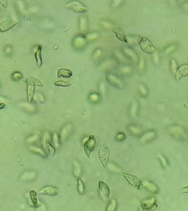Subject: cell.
<instances>
[{"instance_id":"cell-25","label":"cell","mask_w":188,"mask_h":211,"mask_svg":"<svg viewBox=\"0 0 188 211\" xmlns=\"http://www.w3.org/2000/svg\"><path fill=\"white\" fill-rule=\"evenodd\" d=\"M154 55L153 56V60L154 62H155V63H157L159 62V57H158V56L157 53H155Z\"/></svg>"},{"instance_id":"cell-16","label":"cell","mask_w":188,"mask_h":211,"mask_svg":"<svg viewBox=\"0 0 188 211\" xmlns=\"http://www.w3.org/2000/svg\"><path fill=\"white\" fill-rule=\"evenodd\" d=\"M138 105L137 101L133 102L130 109V114L133 117H135L137 115Z\"/></svg>"},{"instance_id":"cell-20","label":"cell","mask_w":188,"mask_h":211,"mask_svg":"<svg viewBox=\"0 0 188 211\" xmlns=\"http://www.w3.org/2000/svg\"><path fill=\"white\" fill-rule=\"evenodd\" d=\"M30 195L32 203L34 204L37 203V193L35 191H32L30 193Z\"/></svg>"},{"instance_id":"cell-2","label":"cell","mask_w":188,"mask_h":211,"mask_svg":"<svg viewBox=\"0 0 188 211\" xmlns=\"http://www.w3.org/2000/svg\"><path fill=\"white\" fill-rule=\"evenodd\" d=\"M109 156L110 151L108 146L105 144L102 145L99 150V158L104 167H106L108 162Z\"/></svg>"},{"instance_id":"cell-3","label":"cell","mask_w":188,"mask_h":211,"mask_svg":"<svg viewBox=\"0 0 188 211\" xmlns=\"http://www.w3.org/2000/svg\"><path fill=\"white\" fill-rule=\"evenodd\" d=\"M123 175L128 184L134 188L138 190H140L142 188L143 185L142 181L137 177L125 172H123Z\"/></svg>"},{"instance_id":"cell-22","label":"cell","mask_w":188,"mask_h":211,"mask_svg":"<svg viewBox=\"0 0 188 211\" xmlns=\"http://www.w3.org/2000/svg\"><path fill=\"white\" fill-rule=\"evenodd\" d=\"M133 71L132 68L129 67V66H125V67H123L122 71H121L122 73L125 75L131 73Z\"/></svg>"},{"instance_id":"cell-7","label":"cell","mask_w":188,"mask_h":211,"mask_svg":"<svg viewBox=\"0 0 188 211\" xmlns=\"http://www.w3.org/2000/svg\"><path fill=\"white\" fill-rule=\"evenodd\" d=\"M27 95L28 101L31 103L33 100L34 94H35V84L30 79L27 80Z\"/></svg>"},{"instance_id":"cell-1","label":"cell","mask_w":188,"mask_h":211,"mask_svg":"<svg viewBox=\"0 0 188 211\" xmlns=\"http://www.w3.org/2000/svg\"><path fill=\"white\" fill-rule=\"evenodd\" d=\"M97 144V140L93 135H89L84 143V149L86 155L89 158L92 152L95 149Z\"/></svg>"},{"instance_id":"cell-17","label":"cell","mask_w":188,"mask_h":211,"mask_svg":"<svg viewBox=\"0 0 188 211\" xmlns=\"http://www.w3.org/2000/svg\"><path fill=\"white\" fill-rule=\"evenodd\" d=\"M46 146L47 149H48L49 151L50 152V154L52 156H54L55 153V149L54 146H53L52 144L50 142V141L48 140H46Z\"/></svg>"},{"instance_id":"cell-23","label":"cell","mask_w":188,"mask_h":211,"mask_svg":"<svg viewBox=\"0 0 188 211\" xmlns=\"http://www.w3.org/2000/svg\"><path fill=\"white\" fill-rule=\"evenodd\" d=\"M53 141L54 142V146L55 147H58L59 145V141L58 136L57 134H54L53 135Z\"/></svg>"},{"instance_id":"cell-15","label":"cell","mask_w":188,"mask_h":211,"mask_svg":"<svg viewBox=\"0 0 188 211\" xmlns=\"http://www.w3.org/2000/svg\"><path fill=\"white\" fill-rule=\"evenodd\" d=\"M72 85V82L64 80H58L56 81L54 83V85L56 86L63 87H69Z\"/></svg>"},{"instance_id":"cell-5","label":"cell","mask_w":188,"mask_h":211,"mask_svg":"<svg viewBox=\"0 0 188 211\" xmlns=\"http://www.w3.org/2000/svg\"><path fill=\"white\" fill-rule=\"evenodd\" d=\"M139 44L141 49L145 53L153 54L156 51L155 48L148 39L142 38L139 39Z\"/></svg>"},{"instance_id":"cell-14","label":"cell","mask_w":188,"mask_h":211,"mask_svg":"<svg viewBox=\"0 0 188 211\" xmlns=\"http://www.w3.org/2000/svg\"><path fill=\"white\" fill-rule=\"evenodd\" d=\"M77 189L80 194H83L85 192V186L84 183L83 181L80 178L78 180Z\"/></svg>"},{"instance_id":"cell-4","label":"cell","mask_w":188,"mask_h":211,"mask_svg":"<svg viewBox=\"0 0 188 211\" xmlns=\"http://www.w3.org/2000/svg\"><path fill=\"white\" fill-rule=\"evenodd\" d=\"M98 188L100 197L104 201H107L110 195V190L108 186L102 181L98 182Z\"/></svg>"},{"instance_id":"cell-9","label":"cell","mask_w":188,"mask_h":211,"mask_svg":"<svg viewBox=\"0 0 188 211\" xmlns=\"http://www.w3.org/2000/svg\"><path fill=\"white\" fill-rule=\"evenodd\" d=\"M188 73V66L187 64L183 65L177 69L175 73V79L179 81L182 78L187 76Z\"/></svg>"},{"instance_id":"cell-11","label":"cell","mask_w":188,"mask_h":211,"mask_svg":"<svg viewBox=\"0 0 188 211\" xmlns=\"http://www.w3.org/2000/svg\"><path fill=\"white\" fill-rule=\"evenodd\" d=\"M73 75L72 72L69 69L61 68L58 71L57 75L59 78H69L71 77Z\"/></svg>"},{"instance_id":"cell-26","label":"cell","mask_w":188,"mask_h":211,"mask_svg":"<svg viewBox=\"0 0 188 211\" xmlns=\"http://www.w3.org/2000/svg\"><path fill=\"white\" fill-rule=\"evenodd\" d=\"M5 106V104L4 103H0V109L3 108Z\"/></svg>"},{"instance_id":"cell-18","label":"cell","mask_w":188,"mask_h":211,"mask_svg":"<svg viewBox=\"0 0 188 211\" xmlns=\"http://www.w3.org/2000/svg\"><path fill=\"white\" fill-rule=\"evenodd\" d=\"M138 89L139 92H140V94H141L142 96H145L147 95V89L146 87L143 84H139Z\"/></svg>"},{"instance_id":"cell-10","label":"cell","mask_w":188,"mask_h":211,"mask_svg":"<svg viewBox=\"0 0 188 211\" xmlns=\"http://www.w3.org/2000/svg\"><path fill=\"white\" fill-rule=\"evenodd\" d=\"M40 193L42 194L50 196H56L58 193V190L56 187L51 186H48L42 188Z\"/></svg>"},{"instance_id":"cell-6","label":"cell","mask_w":188,"mask_h":211,"mask_svg":"<svg viewBox=\"0 0 188 211\" xmlns=\"http://www.w3.org/2000/svg\"><path fill=\"white\" fill-rule=\"evenodd\" d=\"M18 23L17 21L12 20L4 21L0 23V32H4L10 30Z\"/></svg>"},{"instance_id":"cell-13","label":"cell","mask_w":188,"mask_h":211,"mask_svg":"<svg viewBox=\"0 0 188 211\" xmlns=\"http://www.w3.org/2000/svg\"><path fill=\"white\" fill-rule=\"evenodd\" d=\"M114 32L115 34H116L117 38L119 39L120 40L125 43L128 42V40H127L126 37L124 34V32H123L122 30H121V29H117L115 30Z\"/></svg>"},{"instance_id":"cell-19","label":"cell","mask_w":188,"mask_h":211,"mask_svg":"<svg viewBox=\"0 0 188 211\" xmlns=\"http://www.w3.org/2000/svg\"><path fill=\"white\" fill-rule=\"evenodd\" d=\"M145 61L144 58L142 57H140L139 63V69L140 71H144L145 69Z\"/></svg>"},{"instance_id":"cell-8","label":"cell","mask_w":188,"mask_h":211,"mask_svg":"<svg viewBox=\"0 0 188 211\" xmlns=\"http://www.w3.org/2000/svg\"><path fill=\"white\" fill-rule=\"evenodd\" d=\"M107 79L109 82L118 88H122L124 86V83L122 79L114 75H109Z\"/></svg>"},{"instance_id":"cell-21","label":"cell","mask_w":188,"mask_h":211,"mask_svg":"<svg viewBox=\"0 0 188 211\" xmlns=\"http://www.w3.org/2000/svg\"><path fill=\"white\" fill-rule=\"evenodd\" d=\"M170 68L173 74H175L177 70V66L175 60H172L170 62Z\"/></svg>"},{"instance_id":"cell-12","label":"cell","mask_w":188,"mask_h":211,"mask_svg":"<svg viewBox=\"0 0 188 211\" xmlns=\"http://www.w3.org/2000/svg\"><path fill=\"white\" fill-rule=\"evenodd\" d=\"M123 51L127 56L131 57L133 60L137 61V60L138 57H137V54H136L135 52L131 48L125 47V48H123Z\"/></svg>"},{"instance_id":"cell-24","label":"cell","mask_w":188,"mask_h":211,"mask_svg":"<svg viewBox=\"0 0 188 211\" xmlns=\"http://www.w3.org/2000/svg\"><path fill=\"white\" fill-rule=\"evenodd\" d=\"M175 48V47L174 45L170 46L168 47V48H166V52L167 53H171V52L174 51Z\"/></svg>"}]
</instances>
